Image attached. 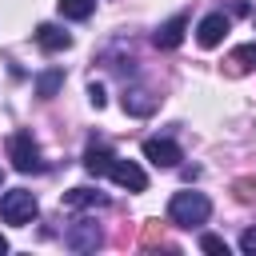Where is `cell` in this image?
I'll return each instance as SVG.
<instances>
[{
  "instance_id": "1",
  "label": "cell",
  "mask_w": 256,
  "mask_h": 256,
  "mask_svg": "<svg viewBox=\"0 0 256 256\" xmlns=\"http://www.w3.org/2000/svg\"><path fill=\"white\" fill-rule=\"evenodd\" d=\"M84 168H88L92 176H112V180H116L120 188H128V192H144V188H148L144 168L132 164V160H120V156L108 152L104 144H92V148L84 152Z\"/></svg>"
},
{
  "instance_id": "2",
  "label": "cell",
  "mask_w": 256,
  "mask_h": 256,
  "mask_svg": "<svg viewBox=\"0 0 256 256\" xmlns=\"http://www.w3.org/2000/svg\"><path fill=\"white\" fill-rule=\"evenodd\" d=\"M208 216H212V200L204 192H176L168 200V220L176 228H200L208 224Z\"/></svg>"
},
{
  "instance_id": "3",
  "label": "cell",
  "mask_w": 256,
  "mask_h": 256,
  "mask_svg": "<svg viewBox=\"0 0 256 256\" xmlns=\"http://www.w3.org/2000/svg\"><path fill=\"white\" fill-rule=\"evenodd\" d=\"M36 212H40V204H36V196H32L28 188H12V192L0 196V220H4V224L24 228V224L36 220Z\"/></svg>"
},
{
  "instance_id": "4",
  "label": "cell",
  "mask_w": 256,
  "mask_h": 256,
  "mask_svg": "<svg viewBox=\"0 0 256 256\" xmlns=\"http://www.w3.org/2000/svg\"><path fill=\"white\" fill-rule=\"evenodd\" d=\"M8 160L16 172H44V156H40V144L32 140V132H12L8 140Z\"/></svg>"
},
{
  "instance_id": "5",
  "label": "cell",
  "mask_w": 256,
  "mask_h": 256,
  "mask_svg": "<svg viewBox=\"0 0 256 256\" xmlns=\"http://www.w3.org/2000/svg\"><path fill=\"white\" fill-rule=\"evenodd\" d=\"M144 160H152L156 168H180L184 152H180L176 140H160V136H152V140H144Z\"/></svg>"
},
{
  "instance_id": "6",
  "label": "cell",
  "mask_w": 256,
  "mask_h": 256,
  "mask_svg": "<svg viewBox=\"0 0 256 256\" xmlns=\"http://www.w3.org/2000/svg\"><path fill=\"white\" fill-rule=\"evenodd\" d=\"M64 244H68L72 252H96V248L104 244V236H100V228H96L92 220H76V224L64 232Z\"/></svg>"
},
{
  "instance_id": "7",
  "label": "cell",
  "mask_w": 256,
  "mask_h": 256,
  "mask_svg": "<svg viewBox=\"0 0 256 256\" xmlns=\"http://www.w3.org/2000/svg\"><path fill=\"white\" fill-rule=\"evenodd\" d=\"M228 28H232V20H228L224 12L204 16V20H200V28H196V44H200V48H216V44H224Z\"/></svg>"
},
{
  "instance_id": "8",
  "label": "cell",
  "mask_w": 256,
  "mask_h": 256,
  "mask_svg": "<svg viewBox=\"0 0 256 256\" xmlns=\"http://www.w3.org/2000/svg\"><path fill=\"white\" fill-rule=\"evenodd\" d=\"M184 32H188V16L180 12V16H172V20H164L156 32H152V44L156 48H164V52H172V48H180V40H184Z\"/></svg>"
},
{
  "instance_id": "9",
  "label": "cell",
  "mask_w": 256,
  "mask_h": 256,
  "mask_svg": "<svg viewBox=\"0 0 256 256\" xmlns=\"http://www.w3.org/2000/svg\"><path fill=\"white\" fill-rule=\"evenodd\" d=\"M36 44L44 52H64V48H72V32H64L60 24H40L36 28Z\"/></svg>"
},
{
  "instance_id": "10",
  "label": "cell",
  "mask_w": 256,
  "mask_h": 256,
  "mask_svg": "<svg viewBox=\"0 0 256 256\" xmlns=\"http://www.w3.org/2000/svg\"><path fill=\"white\" fill-rule=\"evenodd\" d=\"M124 112L128 116H152L156 112V96L152 92H144V88H124Z\"/></svg>"
},
{
  "instance_id": "11",
  "label": "cell",
  "mask_w": 256,
  "mask_h": 256,
  "mask_svg": "<svg viewBox=\"0 0 256 256\" xmlns=\"http://www.w3.org/2000/svg\"><path fill=\"white\" fill-rule=\"evenodd\" d=\"M112 200L104 196V192H96V188H72V192H64V208H108Z\"/></svg>"
},
{
  "instance_id": "12",
  "label": "cell",
  "mask_w": 256,
  "mask_h": 256,
  "mask_svg": "<svg viewBox=\"0 0 256 256\" xmlns=\"http://www.w3.org/2000/svg\"><path fill=\"white\" fill-rule=\"evenodd\" d=\"M224 72H228V76H248V72H256V44H240V48L224 60Z\"/></svg>"
},
{
  "instance_id": "13",
  "label": "cell",
  "mask_w": 256,
  "mask_h": 256,
  "mask_svg": "<svg viewBox=\"0 0 256 256\" xmlns=\"http://www.w3.org/2000/svg\"><path fill=\"white\" fill-rule=\"evenodd\" d=\"M60 88H64V68H48V72L36 76V96L40 100H52Z\"/></svg>"
},
{
  "instance_id": "14",
  "label": "cell",
  "mask_w": 256,
  "mask_h": 256,
  "mask_svg": "<svg viewBox=\"0 0 256 256\" xmlns=\"http://www.w3.org/2000/svg\"><path fill=\"white\" fill-rule=\"evenodd\" d=\"M56 8H60V16H68V20H88V16L96 12V0H56Z\"/></svg>"
},
{
  "instance_id": "15",
  "label": "cell",
  "mask_w": 256,
  "mask_h": 256,
  "mask_svg": "<svg viewBox=\"0 0 256 256\" xmlns=\"http://www.w3.org/2000/svg\"><path fill=\"white\" fill-rule=\"evenodd\" d=\"M140 244H144V248H160V244H164V228H160V220H144Z\"/></svg>"
},
{
  "instance_id": "16",
  "label": "cell",
  "mask_w": 256,
  "mask_h": 256,
  "mask_svg": "<svg viewBox=\"0 0 256 256\" xmlns=\"http://www.w3.org/2000/svg\"><path fill=\"white\" fill-rule=\"evenodd\" d=\"M232 192H236L240 204H252V200H256V176H240V180H232Z\"/></svg>"
},
{
  "instance_id": "17",
  "label": "cell",
  "mask_w": 256,
  "mask_h": 256,
  "mask_svg": "<svg viewBox=\"0 0 256 256\" xmlns=\"http://www.w3.org/2000/svg\"><path fill=\"white\" fill-rule=\"evenodd\" d=\"M200 248L212 252V256H228V244H224L220 236H200Z\"/></svg>"
},
{
  "instance_id": "18",
  "label": "cell",
  "mask_w": 256,
  "mask_h": 256,
  "mask_svg": "<svg viewBox=\"0 0 256 256\" xmlns=\"http://www.w3.org/2000/svg\"><path fill=\"white\" fill-rule=\"evenodd\" d=\"M88 100H92V108H104V104H108L104 84H96V80H92V84H88Z\"/></svg>"
},
{
  "instance_id": "19",
  "label": "cell",
  "mask_w": 256,
  "mask_h": 256,
  "mask_svg": "<svg viewBox=\"0 0 256 256\" xmlns=\"http://www.w3.org/2000/svg\"><path fill=\"white\" fill-rule=\"evenodd\" d=\"M240 252H244V256H256V228H248V232L240 236Z\"/></svg>"
},
{
  "instance_id": "20",
  "label": "cell",
  "mask_w": 256,
  "mask_h": 256,
  "mask_svg": "<svg viewBox=\"0 0 256 256\" xmlns=\"http://www.w3.org/2000/svg\"><path fill=\"white\" fill-rule=\"evenodd\" d=\"M4 252H8V240H4V236H0V256H4Z\"/></svg>"
},
{
  "instance_id": "21",
  "label": "cell",
  "mask_w": 256,
  "mask_h": 256,
  "mask_svg": "<svg viewBox=\"0 0 256 256\" xmlns=\"http://www.w3.org/2000/svg\"><path fill=\"white\" fill-rule=\"evenodd\" d=\"M0 184H4V172H0Z\"/></svg>"
}]
</instances>
